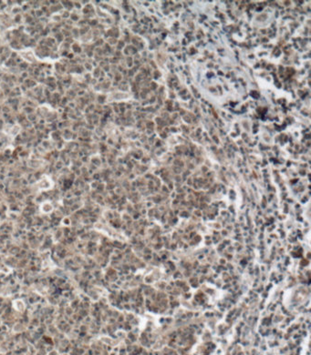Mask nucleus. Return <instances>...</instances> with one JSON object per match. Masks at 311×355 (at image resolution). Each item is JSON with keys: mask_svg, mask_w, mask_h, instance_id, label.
I'll return each mask as SVG.
<instances>
[{"mask_svg": "<svg viewBox=\"0 0 311 355\" xmlns=\"http://www.w3.org/2000/svg\"><path fill=\"white\" fill-rule=\"evenodd\" d=\"M40 208H41V211L44 212V213H49V212H51V211L53 210V206H52L48 201L44 202V203L41 205Z\"/></svg>", "mask_w": 311, "mask_h": 355, "instance_id": "7ed1b4c3", "label": "nucleus"}, {"mask_svg": "<svg viewBox=\"0 0 311 355\" xmlns=\"http://www.w3.org/2000/svg\"><path fill=\"white\" fill-rule=\"evenodd\" d=\"M13 306H14L15 309H16L17 311H23L25 310V307H26L24 301H21V300H16V301H14Z\"/></svg>", "mask_w": 311, "mask_h": 355, "instance_id": "f03ea898", "label": "nucleus"}, {"mask_svg": "<svg viewBox=\"0 0 311 355\" xmlns=\"http://www.w3.org/2000/svg\"><path fill=\"white\" fill-rule=\"evenodd\" d=\"M38 186L39 190H48L53 188V181L48 176H44V179L42 178L38 182Z\"/></svg>", "mask_w": 311, "mask_h": 355, "instance_id": "f257e3e1", "label": "nucleus"}]
</instances>
